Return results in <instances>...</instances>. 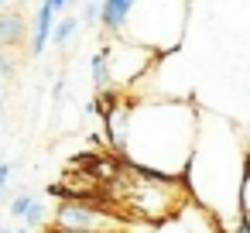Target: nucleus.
<instances>
[{
  "label": "nucleus",
  "instance_id": "obj_17",
  "mask_svg": "<svg viewBox=\"0 0 250 233\" xmlns=\"http://www.w3.org/2000/svg\"><path fill=\"white\" fill-rule=\"evenodd\" d=\"M52 233H93V230H69V226H52Z\"/></svg>",
  "mask_w": 250,
  "mask_h": 233
},
{
  "label": "nucleus",
  "instance_id": "obj_5",
  "mask_svg": "<svg viewBox=\"0 0 250 233\" xmlns=\"http://www.w3.org/2000/svg\"><path fill=\"white\" fill-rule=\"evenodd\" d=\"M134 4H137V0H103V21L100 24L106 28V35H113V38L124 35V24L130 18Z\"/></svg>",
  "mask_w": 250,
  "mask_h": 233
},
{
  "label": "nucleus",
  "instance_id": "obj_3",
  "mask_svg": "<svg viewBox=\"0 0 250 233\" xmlns=\"http://www.w3.org/2000/svg\"><path fill=\"white\" fill-rule=\"evenodd\" d=\"M52 226L93 230V233H127L130 223L120 219L117 209H106L100 199H62L52 212Z\"/></svg>",
  "mask_w": 250,
  "mask_h": 233
},
{
  "label": "nucleus",
  "instance_id": "obj_15",
  "mask_svg": "<svg viewBox=\"0 0 250 233\" xmlns=\"http://www.w3.org/2000/svg\"><path fill=\"white\" fill-rule=\"evenodd\" d=\"M240 212H247L250 216V175H247V182H243V195H240ZM236 212V216H240Z\"/></svg>",
  "mask_w": 250,
  "mask_h": 233
},
{
  "label": "nucleus",
  "instance_id": "obj_21",
  "mask_svg": "<svg viewBox=\"0 0 250 233\" xmlns=\"http://www.w3.org/2000/svg\"><path fill=\"white\" fill-rule=\"evenodd\" d=\"M0 233H14V230H0Z\"/></svg>",
  "mask_w": 250,
  "mask_h": 233
},
{
  "label": "nucleus",
  "instance_id": "obj_4",
  "mask_svg": "<svg viewBox=\"0 0 250 233\" xmlns=\"http://www.w3.org/2000/svg\"><path fill=\"white\" fill-rule=\"evenodd\" d=\"M106 55H110V86H130L158 62L154 48L141 42H124V38H113L106 45Z\"/></svg>",
  "mask_w": 250,
  "mask_h": 233
},
{
  "label": "nucleus",
  "instance_id": "obj_7",
  "mask_svg": "<svg viewBox=\"0 0 250 233\" xmlns=\"http://www.w3.org/2000/svg\"><path fill=\"white\" fill-rule=\"evenodd\" d=\"M24 42V14L21 11H0V45H21Z\"/></svg>",
  "mask_w": 250,
  "mask_h": 233
},
{
  "label": "nucleus",
  "instance_id": "obj_9",
  "mask_svg": "<svg viewBox=\"0 0 250 233\" xmlns=\"http://www.w3.org/2000/svg\"><path fill=\"white\" fill-rule=\"evenodd\" d=\"M35 202H38V195H35L31 189H21V192H18V195L11 199V206H7V212H11L14 219H24V216L31 212V206H35Z\"/></svg>",
  "mask_w": 250,
  "mask_h": 233
},
{
  "label": "nucleus",
  "instance_id": "obj_20",
  "mask_svg": "<svg viewBox=\"0 0 250 233\" xmlns=\"http://www.w3.org/2000/svg\"><path fill=\"white\" fill-rule=\"evenodd\" d=\"M0 127H4V93H0Z\"/></svg>",
  "mask_w": 250,
  "mask_h": 233
},
{
  "label": "nucleus",
  "instance_id": "obj_1",
  "mask_svg": "<svg viewBox=\"0 0 250 233\" xmlns=\"http://www.w3.org/2000/svg\"><path fill=\"white\" fill-rule=\"evenodd\" d=\"M199 113L185 100H127L120 161L185 178L199 137Z\"/></svg>",
  "mask_w": 250,
  "mask_h": 233
},
{
  "label": "nucleus",
  "instance_id": "obj_10",
  "mask_svg": "<svg viewBox=\"0 0 250 233\" xmlns=\"http://www.w3.org/2000/svg\"><path fill=\"white\" fill-rule=\"evenodd\" d=\"M79 21H83V18H62V21L55 24V31H52V45H65V42L79 31Z\"/></svg>",
  "mask_w": 250,
  "mask_h": 233
},
{
  "label": "nucleus",
  "instance_id": "obj_6",
  "mask_svg": "<svg viewBox=\"0 0 250 233\" xmlns=\"http://www.w3.org/2000/svg\"><path fill=\"white\" fill-rule=\"evenodd\" d=\"M52 14H55V7L48 4V0H42V7H38V14H35V28H31V55H35V59H38V55L45 52V45H48Z\"/></svg>",
  "mask_w": 250,
  "mask_h": 233
},
{
  "label": "nucleus",
  "instance_id": "obj_14",
  "mask_svg": "<svg viewBox=\"0 0 250 233\" xmlns=\"http://www.w3.org/2000/svg\"><path fill=\"white\" fill-rule=\"evenodd\" d=\"M11 76H14V62L7 59V52H4V48H0V83L11 79Z\"/></svg>",
  "mask_w": 250,
  "mask_h": 233
},
{
  "label": "nucleus",
  "instance_id": "obj_13",
  "mask_svg": "<svg viewBox=\"0 0 250 233\" xmlns=\"http://www.w3.org/2000/svg\"><path fill=\"white\" fill-rule=\"evenodd\" d=\"M45 216H48V212H45V206H42V202H35V206H31V212H28V216H24L21 223L35 230V226H42V223H45Z\"/></svg>",
  "mask_w": 250,
  "mask_h": 233
},
{
  "label": "nucleus",
  "instance_id": "obj_16",
  "mask_svg": "<svg viewBox=\"0 0 250 233\" xmlns=\"http://www.w3.org/2000/svg\"><path fill=\"white\" fill-rule=\"evenodd\" d=\"M7 178H11V165H7V161H0V199L7 195Z\"/></svg>",
  "mask_w": 250,
  "mask_h": 233
},
{
  "label": "nucleus",
  "instance_id": "obj_18",
  "mask_svg": "<svg viewBox=\"0 0 250 233\" xmlns=\"http://www.w3.org/2000/svg\"><path fill=\"white\" fill-rule=\"evenodd\" d=\"M48 4H52V7H55V14H59V11H65V7H69V0H48Z\"/></svg>",
  "mask_w": 250,
  "mask_h": 233
},
{
  "label": "nucleus",
  "instance_id": "obj_11",
  "mask_svg": "<svg viewBox=\"0 0 250 233\" xmlns=\"http://www.w3.org/2000/svg\"><path fill=\"white\" fill-rule=\"evenodd\" d=\"M158 233H192V230H188V223H185V219H182V216L175 212L171 219H165V223H158Z\"/></svg>",
  "mask_w": 250,
  "mask_h": 233
},
{
  "label": "nucleus",
  "instance_id": "obj_8",
  "mask_svg": "<svg viewBox=\"0 0 250 233\" xmlns=\"http://www.w3.org/2000/svg\"><path fill=\"white\" fill-rule=\"evenodd\" d=\"M93 86L103 93V89H110V55H106V45L93 55Z\"/></svg>",
  "mask_w": 250,
  "mask_h": 233
},
{
  "label": "nucleus",
  "instance_id": "obj_2",
  "mask_svg": "<svg viewBox=\"0 0 250 233\" xmlns=\"http://www.w3.org/2000/svg\"><path fill=\"white\" fill-rule=\"evenodd\" d=\"M185 14H188V0H137L124 31L130 35V42H141L158 55H165L178 48L185 31Z\"/></svg>",
  "mask_w": 250,
  "mask_h": 233
},
{
  "label": "nucleus",
  "instance_id": "obj_19",
  "mask_svg": "<svg viewBox=\"0 0 250 233\" xmlns=\"http://www.w3.org/2000/svg\"><path fill=\"white\" fill-rule=\"evenodd\" d=\"M14 4H24V0H0V11H11Z\"/></svg>",
  "mask_w": 250,
  "mask_h": 233
},
{
  "label": "nucleus",
  "instance_id": "obj_12",
  "mask_svg": "<svg viewBox=\"0 0 250 233\" xmlns=\"http://www.w3.org/2000/svg\"><path fill=\"white\" fill-rule=\"evenodd\" d=\"M83 21H86V24L103 21V4H100V0H86V7H83Z\"/></svg>",
  "mask_w": 250,
  "mask_h": 233
}]
</instances>
